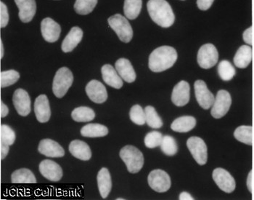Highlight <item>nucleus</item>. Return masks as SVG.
Wrapping results in <instances>:
<instances>
[{"instance_id": "1", "label": "nucleus", "mask_w": 254, "mask_h": 200, "mask_svg": "<svg viewBox=\"0 0 254 200\" xmlns=\"http://www.w3.org/2000/svg\"><path fill=\"white\" fill-rule=\"evenodd\" d=\"M147 7L150 18L158 26L168 28L175 23V13L166 0H149Z\"/></svg>"}, {"instance_id": "2", "label": "nucleus", "mask_w": 254, "mask_h": 200, "mask_svg": "<svg viewBox=\"0 0 254 200\" xmlns=\"http://www.w3.org/2000/svg\"><path fill=\"white\" fill-rule=\"evenodd\" d=\"M177 53L170 46H161L152 52L149 57V68L153 72H161L173 67Z\"/></svg>"}, {"instance_id": "3", "label": "nucleus", "mask_w": 254, "mask_h": 200, "mask_svg": "<svg viewBox=\"0 0 254 200\" xmlns=\"http://www.w3.org/2000/svg\"><path fill=\"white\" fill-rule=\"evenodd\" d=\"M119 155L125 162L129 173H137L140 171L143 167V154L134 146L130 145L125 146L121 149Z\"/></svg>"}, {"instance_id": "4", "label": "nucleus", "mask_w": 254, "mask_h": 200, "mask_svg": "<svg viewBox=\"0 0 254 200\" xmlns=\"http://www.w3.org/2000/svg\"><path fill=\"white\" fill-rule=\"evenodd\" d=\"M73 76L70 69L62 67L56 72L53 80V94L59 99L64 97L73 84Z\"/></svg>"}, {"instance_id": "5", "label": "nucleus", "mask_w": 254, "mask_h": 200, "mask_svg": "<svg viewBox=\"0 0 254 200\" xmlns=\"http://www.w3.org/2000/svg\"><path fill=\"white\" fill-rule=\"evenodd\" d=\"M108 24L114 30L119 39L125 43H128L133 37V30L128 20L121 14H116L110 17Z\"/></svg>"}, {"instance_id": "6", "label": "nucleus", "mask_w": 254, "mask_h": 200, "mask_svg": "<svg viewBox=\"0 0 254 200\" xmlns=\"http://www.w3.org/2000/svg\"><path fill=\"white\" fill-rule=\"evenodd\" d=\"M197 59L199 66L203 69L214 67L219 59L217 49L212 44L203 45L199 49Z\"/></svg>"}, {"instance_id": "7", "label": "nucleus", "mask_w": 254, "mask_h": 200, "mask_svg": "<svg viewBox=\"0 0 254 200\" xmlns=\"http://www.w3.org/2000/svg\"><path fill=\"white\" fill-rule=\"evenodd\" d=\"M187 146L196 162L200 165H204L208 160V149L202 138L191 137L187 141Z\"/></svg>"}, {"instance_id": "8", "label": "nucleus", "mask_w": 254, "mask_h": 200, "mask_svg": "<svg viewBox=\"0 0 254 200\" xmlns=\"http://www.w3.org/2000/svg\"><path fill=\"white\" fill-rule=\"evenodd\" d=\"M147 181L150 188L159 193L167 192L171 187L170 176L162 170L157 169L150 172Z\"/></svg>"}, {"instance_id": "9", "label": "nucleus", "mask_w": 254, "mask_h": 200, "mask_svg": "<svg viewBox=\"0 0 254 200\" xmlns=\"http://www.w3.org/2000/svg\"><path fill=\"white\" fill-rule=\"evenodd\" d=\"M232 104V99L230 94L225 90H221L216 94L215 100L211 108V114L215 119H220L230 109Z\"/></svg>"}, {"instance_id": "10", "label": "nucleus", "mask_w": 254, "mask_h": 200, "mask_svg": "<svg viewBox=\"0 0 254 200\" xmlns=\"http://www.w3.org/2000/svg\"><path fill=\"white\" fill-rule=\"evenodd\" d=\"M196 100L203 109H208L214 104L215 97L207 88L203 80H197L194 84Z\"/></svg>"}, {"instance_id": "11", "label": "nucleus", "mask_w": 254, "mask_h": 200, "mask_svg": "<svg viewBox=\"0 0 254 200\" xmlns=\"http://www.w3.org/2000/svg\"><path fill=\"white\" fill-rule=\"evenodd\" d=\"M213 179L219 188L226 193H232L235 190L236 184L234 178L223 168H216L213 171Z\"/></svg>"}, {"instance_id": "12", "label": "nucleus", "mask_w": 254, "mask_h": 200, "mask_svg": "<svg viewBox=\"0 0 254 200\" xmlns=\"http://www.w3.org/2000/svg\"><path fill=\"white\" fill-rule=\"evenodd\" d=\"M12 102L20 116H26L31 112V99L25 90L20 88L16 90L12 96Z\"/></svg>"}, {"instance_id": "13", "label": "nucleus", "mask_w": 254, "mask_h": 200, "mask_svg": "<svg viewBox=\"0 0 254 200\" xmlns=\"http://www.w3.org/2000/svg\"><path fill=\"white\" fill-rule=\"evenodd\" d=\"M86 93L92 101L96 103H103L108 99V93L106 87L98 80H91L86 86Z\"/></svg>"}, {"instance_id": "14", "label": "nucleus", "mask_w": 254, "mask_h": 200, "mask_svg": "<svg viewBox=\"0 0 254 200\" xmlns=\"http://www.w3.org/2000/svg\"><path fill=\"white\" fill-rule=\"evenodd\" d=\"M42 37L47 42L53 43L59 40L61 33V26L50 18L42 20L41 23Z\"/></svg>"}, {"instance_id": "15", "label": "nucleus", "mask_w": 254, "mask_h": 200, "mask_svg": "<svg viewBox=\"0 0 254 200\" xmlns=\"http://www.w3.org/2000/svg\"><path fill=\"white\" fill-rule=\"evenodd\" d=\"M41 174L51 181H59L63 177V170L59 164L50 160H43L39 166Z\"/></svg>"}, {"instance_id": "16", "label": "nucleus", "mask_w": 254, "mask_h": 200, "mask_svg": "<svg viewBox=\"0 0 254 200\" xmlns=\"http://www.w3.org/2000/svg\"><path fill=\"white\" fill-rule=\"evenodd\" d=\"M190 98V88L188 82L180 81L177 83L172 91V100L177 106H184L188 104Z\"/></svg>"}, {"instance_id": "17", "label": "nucleus", "mask_w": 254, "mask_h": 200, "mask_svg": "<svg viewBox=\"0 0 254 200\" xmlns=\"http://www.w3.org/2000/svg\"><path fill=\"white\" fill-rule=\"evenodd\" d=\"M34 112L37 120L41 123H45L50 120L51 109L49 100L46 95H40L36 99L34 103Z\"/></svg>"}, {"instance_id": "18", "label": "nucleus", "mask_w": 254, "mask_h": 200, "mask_svg": "<svg viewBox=\"0 0 254 200\" xmlns=\"http://www.w3.org/2000/svg\"><path fill=\"white\" fill-rule=\"evenodd\" d=\"M38 151L40 154L48 157H63L65 151L56 141L51 139H43L39 142Z\"/></svg>"}, {"instance_id": "19", "label": "nucleus", "mask_w": 254, "mask_h": 200, "mask_svg": "<svg viewBox=\"0 0 254 200\" xmlns=\"http://www.w3.org/2000/svg\"><path fill=\"white\" fill-rule=\"evenodd\" d=\"M15 4L19 8V18L23 23H29L32 20L37 10L35 0H15Z\"/></svg>"}, {"instance_id": "20", "label": "nucleus", "mask_w": 254, "mask_h": 200, "mask_svg": "<svg viewBox=\"0 0 254 200\" xmlns=\"http://www.w3.org/2000/svg\"><path fill=\"white\" fill-rule=\"evenodd\" d=\"M116 69L120 77L128 83H134L136 80V73L131 62L127 58H119L116 62Z\"/></svg>"}, {"instance_id": "21", "label": "nucleus", "mask_w": 254, "mask_h": 200, "mask_svg": "<svg viewBox=\"0 0 254 200\" xmlns=\"http://www.w3.org/2000/svg\"><path fill=\"white\" fill-rule=\"evenodd\" d=\"M103 80L108 86L120 89L123 86V81L120 75L118 73L117 69H114L111 64H106L101 69Z\"/></svg>"}, {"instance_id": "22", "label": "nucleus", "mask_w": 254, "mask_h": 200, "mask_svg": "<svg viewBox=\"0 0 254 200\" xmlns=\"http://www.w3.org/2000/svg\"><path fill=\"white\" fill-rule=\"evenodd\" d=\"M69 152L70 154L83 161H87L92 157V151L87 143L80 140H74L69 145Z\"/></svg>"}, {"instance_id": "23", "label": "nucleus", "mask_w": 254, "mask_h": 200, "mask_svg": "<svg viewBox=\"0 0 254 200\" xmlns=\"http://www.w3.org/2000/svg\"><path fill=\"white\" fill-rule=\"evenodd\" d=\"M83 37V31L78 26L72 28L63 41L62 49L64 53H70L80 43Z\"/></svg>"}, {"instance_id": "24", "label": "nucleus", "mask_w": 254, "mask_h": 200, "mask_svg": "<svg viewBox=\"0 0 254 200\" xmlns=\"http://www.w3.org/2000/svg\"><path fill=\"white\" fill-rule=\"evenodd\" d=\"M97 180H98V186L100 195H101L102 198L106 199L109 195L111 188H112L111 174L107 168H103L100 169V171L98 172Z\"/></svg>"}, {"instance_id": "25", "label": "nucleus", "mask_w": 254, "mask_h": 200, "mask_svg": "<svg viewBox=\"0 0 254 200\" xmlns=\"http://www.w3.org/2000/svg\"><path fill=\"white\" fill-rule=\"evenodd\" d=\"M196 122V119L193 116H180L172 122L171 128L178 133H188L195 127Z\"/></svg>"}, {"instance_id": "26", "label": "nucleus", "mask_w": 254, "mask_h": 200, "mask_svg": "<svg viewBox=\"0 0 254 200\" xmlns=\"http://www.w3.org/2000/svg\"><path fill=\"white\" fill-rule=\"evenodd\" d=\"M253 57L252 48L248 45H242L235 54L234 64L240 69H245L251 64Z\"/></svg>"}, {"instance_id": "27", "label": "nucleus", "mask_w": 254, "mask_h": 200, "mask_svg": "<svg viewBox=\"0 0 254 200\" xmlns=\"http://www.w3.org/2000/svg\"><path fill=\"white\" fill-rule=\"evenodd\" d=\"M81 134L87 138H99L107 135L108 129L103 124L91 123L86 124L81 129Z\"/></svg>"}, {"instance_id": "28", "label": "nucleus", "mask_w": 254, "mask_h": 200, "mask_svg": "<svg viewBox=\"0 0 254 200\" xmlns=\"http://www.w3.org/2000/svg\"><path fill=\"white\" fill-rule=\"evenodd\" d=\"M11 181L12 184H36L37 179L30 170L21 168L12 173Z\"/></svg>"}, {"instance_id": "29", "label": "nucleus", "mask_w": 254, "mask_h": 200, "mask_svg": "<svg viewBox=\"0 0 254 200\" xmlns=\"http://www.w3.org/2000/svg\"><path fill=\"white\" fill-rule=\"evenodd\" d=\"M71 117L73 120L77 122H90L95 119V113L89 107L80 106L73 110Z\"/></svg>"}, {"instance_id": "30", "label": "nucleus", "mask_w": 254, "mask_h": 200, "mask_svg": "<svg viewBox=\"0 0 254 200\" xmlns=\"http://www.w3.org/2000/svg\"><path fill=\"white\" fill-rule=\"evenodd\" d=\"M142 0H125L124 12L125 16L130 20L137 18L142 9Z\"/></svg>"}, {"instance_id": "31", "label": "nucleus", "mask_w": 254, "mask_h": 200, "mask_svg": "<svg viewBox=\"0 0 254 200\" xmlns=\"http://www.w3.org/2000/svg\"><path fill=\"white\" fill-rule=\"evenodd\" d=\"M234 136L240 142L252 146L253 143V127L252 126H240L235 130Z\"/></svg>"}, {"instance_id": "32", "label": "nucleus", "mask_w": 254, "mask_h": 200, "mask_svg": "<svg viewBox=\"0 0 254 200\" xmlns=\"http://www.w3.org/2000/svg\"><path fill=\"white\" fill-rule=\"evenodd\" d=\"M146 123L151 128H161L163 126V121L157 113L156 108L151 105H147L145 108Z\"/></svg>"}, {"instance_id": "33", "label": "nucleus", "mask_w": 254, "mask_h": 200, "mask_svg": "<svg viewBox=\"0 0 254 200\" xmlns=\"http://www.w3.org/2000/svg\"><path fill=\"white\" fill-rule=\"evenodd\" d=\"M218 74L224 81H230L234 77L236 71L230 61L223 60L218 66Z\"/></svg>"}, {"instance_id": "34", "label": "nucleus", "mask_w": 254, "mask_h": 200, "mask_svg": "<svg viewBox=\"0 0 254 200\" xmlns=\"http://www.w3.org/2000/svg\"><path fill=\"white\" fill-rule=\"evenodd\" d=\"M98 4V0H76L74 10L79 15H87L92 12Z\"/></svg>"}, {"instance_id": "35", "label": "nucleus", "mask_w": 254, "mask_h": 200, "mask_svg": "<svg viewBox=\"0 0 254 200\" xmlns=\"http://www.w3.org/2000/svg\"><path fill=\"white\" fill-rule=\"evenodd\" d=\"M161 151L167 156H174L178 152V146L176 141L171 135L163 137L161 145Z\"/></svg>"}, {"instance_id": "36", "label": "nucleus", "mask_w": 254, "mask_h": 200, "mask_svg": "<svg viewBox=\"0 0 254 200\" xmlns=\"http://www.w3.org/2000/svg\"><path fill=\"white\" fill-rule=\"evenodd\" d=\"M20 75L17 71L11 69V70L4 71L0 74V85L1 88L12 86L19 80Z\"/></svg>"}, {"instance_id": "37", "label": "nucleus", "mask_w": 254, "mask_h": 200, "mask_svg": "<svg viewBox=\"0 0 254 200\" xmlns=\"http://www.w3.org/2000/svg\"><path fill=\"white\" fill-rule=\"evenodd\" d=\"M129 117L132 122L138 125H143L146 123L145 110H143L141 105L137 104L131 107L129 111Z\"/></svg>"}, {"instance_id": "38", "label": "nucleus", "mask_w": 254, "mask_h": 200, "mask_svg": "<svg viewBox=\"0 0 254 200\" xmlns=\"http://www.w3.org/2000/svg\"><path fill=\"white\" fill-rule=\"evenodd\" d=\"M16 138L15 131L10 126L7 124H1L0 128V139L2 142L7 143L9 146L13 144Z\"/></svg>"}, {"instance_id": "39", "label": "nucleus", "mask_w": 254, "mask_h": 200, "mask_svg": "<svg viewBox=\"0 0 254 200\" xmlns=\"http://www.w3.org/2000/svg\"><path fill=\"white\" fill-rule=\"evenodd\" d=\"M163 135L161 133L158 131L150 132L145 135V146L149 149H153V148L158 147L161 145L163 139Z\"/></svg>"}, {"instance_id": "40", "label": "nucleus", "mask_w": 254, "mask_h": 200, "mask_svg": "<svg viewBox=\"0 0 254 200\" xmlns=\"http://www.w3.org/2000/svg\"><path fill=\"white\" fill-rule=\"evenodd\" d=\"M9 22V13L7 6L4 2H0V26L4 28Z\"/></svg>"}, {"instance_id": "41", "label": "nucleus", "mask_w": 254, "mask_h": 200, "mask_svg": "<svg viewBox=\"0 0 254 200\" xmlns=\"http://www.w3.org/2000/svg\"><path fill=\"white\" fill-rule=\"evenodd\" d=\"M243 38H244V42L247 43L248 45H253L254 36L253 27L252 26L244 31V34H243Z\"/></svg>"}, {"instance_id": "42", "label": "nucleus", "mask_w": 254, "mask_h": 200, "mask_svg": "<svg viewBox=\"0 0 254 200\" xmlns=\"http://www.w3.org/2000/svg\"><path fill=\"white\" fill-rule=\"evenodd\" d=\"M214 0H197V7L200 10H207L212 5Z\"/></svg>"}, {"instance_id": "43", "label": "nucleus", "mask_w": 254, "mask_h": 200, "mask_svg": "<svg viewBox=\"0 0 254 200\" xmlns=\"http://www.w3.org/2000/svg\"><path fill=\"white\" fill-rule=\"evenodd\" d=\"M9 145L7 143L0 141V156H1V160L5 158L9 152Z\"/></svg>"}, {"instance_id": "44", "label": "nucleus", "mask_w": 254, "mask_h": 200, "mask_svg": "<svg viewBox=\"0 0 254 200\" xmlns=\"http://www.w3.org/2000/svg\"><path fill=\"white\" fill-rule=\"evenodd\" d=\"M9 114V108L2 101L0 102V114L1 117L4 118Z\"/></svg>"}, {"instance_id": "45", "label": "nucleus", "mask_w": 254, "mask_h": 200, "mask_svg": "<svg viewBox=\"0 0 254 200\" xmlns=\"http://www.w3.org/2000/svg\"><path fill=\"white\" fill-rule=\"evenodd\" d=\"M179 199L180 200H193L194 198L188 192H183L180 194Z\"/></svg>"}, {"instance_id": "46", "label": "nucleus", "mask_w": 254, "mask_h": 200, "mask_svg": "<svg viewBox=\"0 0 254 200\" xmlns=\"http://www.w3.org/2000/svg\"><path fill=\"white\" fill-rule=\"evenodd\" d=\"M252 175H253V171H251L249 176H248L247 182H246L248 190H249L250 192H252V176H253Z\"/></svg>"}, {"instance_id": "47", "label": "nucleus", "mask_w": 254, "mask_h": 200, "mask_svg": "<svg viewBox=\"0 0 254 200\" xmlns=\"http://www.w3.org/2000/svg\"><path fill=\"white\" fill-rule=\"evenodd\" d=\"M0 52H1V53H0V58H3V56H4V46H3V43L2 41H1V39H0Z\"/></svg>"}, {"instance_id": "48", "label": "nucleus", "mask_w": 254, "mask_h": 200, "mask_svg": "<svg viewBox=\"0 0 254 200\" xmlns=\"http://www.w3.org/2000/svg\"><path fill=\"white\" fill-rule=\"evenodd\" d=\"M125 200V199H123V198H118V199H117V200Z\"/></svg>"}]
</instances>
